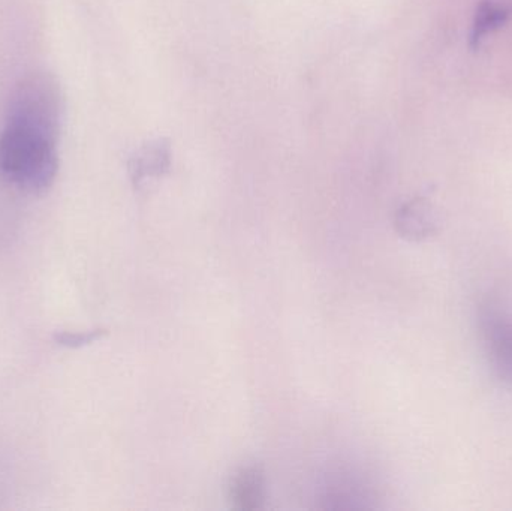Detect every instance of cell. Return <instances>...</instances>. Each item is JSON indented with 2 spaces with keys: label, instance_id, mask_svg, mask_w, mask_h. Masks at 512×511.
Segmentation results:
<instances>
[{
  "label": "cell",
  "instance_id": "obj_1",
  "mask_svg": "<svg viewBox=\"0 0 512 511\" xmlns=\"http://www.w3.org/2000/svg\"><path fill=\"white\" fill-rule=\"evenodd\" d=\"M63 110L62 90L48 72L27 74L12 87L0 131V177L9 186L33 197L50 191L59 173Z\"/></svg>",
  "mask_w": 512,
  "mask_h": 511
},
{
  "label": "cell",
  "instance_id": "obj_2",
  "mask_svg": "<svg viewBox=\"0 0 512 511\" xmlns=\"http://www.w3.org/2000/svg\"><path fill=\"white\" fill-rule=\"evenodd\" d=\"M478 329L487 359L501 380L512 386V311L489 300L478 309Z\"/></svg>",
  "mask_w": 512,
  "mask_h": 511
},
{
  "label": "cell",
  "instance_id": "obj_3",
  "mask_svg": "<svg viewBox=\"0 0 512 511\" xmlns=\"http://www.w3.org/2000/svg\"><path fill=\"white\" fill-rule=\"evenodd\" d=\"M228 498L236 510L255 511L264 509L267 501V479L258 465L240 468L231 477Z\"/></svg>",
  "mask_w": 512,
  "mask_h": 511
},
{
  "label": "cell",
  "instance_id": "obj_4",
  "mask_svg": "<svg viewBox=\"0 0 512 511\" xmlns=\"http://www.w3.org/2000/svg\"><path fill=\"white\" fill-rule=\"evenodd\" d=\"M394 227L403 239L412 242L429 239L436 233L435 213L424 198H414L397 210Z\"/></svg>",
  "mask_w": 512,
  "mask_h": 511
},
{
  "label": "cell",
  "instance_id": "obj_5",
  "mask_svg": "<svg viewBox=\"0 0 512 511\" xmlns=\"http://www.w3.org/2000/svg\"><path fill=\"white\" fill-rule=\"evenodd\" d=\"M170 147L162 141H155L135 153L129 162V174L135 186L143 185L146 180L164 176L170 168Z\"/></svg>",
  "mask_w": 512,
  "mask_h": 511
},
{
  "label": "cell",
  "instance_id": "obj_6",
  "mask_svg": "<svg viewBox=\"0 0 512 511\" xmlns=\"http://www.w3.org/2000/svg\"><path fill=\"white\" fill-rule=\"evenodd\" d=\"M511 9L495 2H481L472 24L471 47L477 48L484 36L504 26L510 18Z\"/></svg>",
  "mask_w": 512,
  "mask_h": 511
},
{
  "label": "cell",
  "instance_id": "obj_7",
  "mask_svg": "<svg viewBox=\"0 0 512 511\" xmlns=\"http://www.w3.org/2000/svg\"><path fill=\"white\" fill-rule=\"evenodd\" d=\"M104 330H92V332L83 333H65L62 338H59L60 344L66 347H81V345L92 344L93 341H98L99 338L104 336Z\"/></svg>",
  "mask_w": 512,
  "mask_h": 511
}]
</instances>
